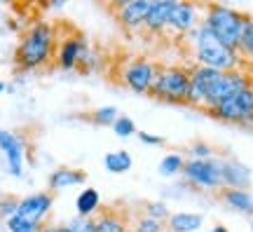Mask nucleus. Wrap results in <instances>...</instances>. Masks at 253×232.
<instances>
[{"instance_id":"1","label":"nucleus","mask_w":253,"mask_h":232,"mask_svg":"<svg viewBox=\"0 0 253 232\" xmlns=\"http://www.w3.org/2000/svg\"><path fill=\"white\" fill-rule=\"evenodd\" d=\"M54 28L47 21H36L21 36V43H19L17 52H14V63L21 71H33V68L45 66L54 54Z\"/></svg>"},{"instance_id":"2","label":"nucleus","mask_w":253,"mask_h":232,"mask_svg":"<svg viewBox=\"0 0 253 232\" xmlns=\"http://www.w3.org/2000/svg\"><path fill=\"white\" fill-rule=\"evenodd\" d=\"M190 38H192V45H195V61H197V66L213 68V71L220 73L239 71V63H242L239 54L223 45L204 24H199Z\"/></svg>"},{"instance_id":"3","label":"nucleus","mask_w":253,"mask_h":232,"mask_svg":"<svg viewBox=\"0 0 253 232\" xmlns=\"http://www.w3.org/2000/svg\"><path fill=\"white\" fill-rule=\"evenodd\" d=\"M204 26L213 33V36L230 49H239L242 36H244V28L249 24V14H242L237 9L227 7V5H218L211 2L207 5V14H204Z\"/></svg>"},{"instance_id":"4","label":"nucleus","mask_w":253,"mask_h":232,"mask_svg":"<svg viewBox=\"0 0 253 232\" xmlns=\"http://www.w3.org/2000/svg\"><path fill=\"white\" fill-rule=\"evenodd\" d=\"M150 94L155 98H160V101H167V103H188L190 71L183 68V66H164V68H160Z\"/></svg>"},{"instance_id":"5","label":"nucleus","mask_w":253,"mask_h":232,"mask_svg":"<svg viewBox=\"0 0 253 232\" xmlns=\"http://www.w3.org/2000/svg\"><path fill=\"white\" fill-rule=\"evenodd\" d=\"M223 160H185L183 176L199 190L220 192L223 190Z\"/></svg>"},{"instance_id":"6","label":"nucleus","mask_w":253,"mask_h":232,"mask_svg":"<svg viewBox=\"0 0 253 232\" xmlns=\"http://www.w3.org/2000/svg\"><path fill=\"white\" fill-rule=\"evenodd\" d=\"M209 115L223 120V122H230V125H253V85L235 94L232 98L213 106L209 110Z\"/></svg>"},{"instance_id":"7","label":"nucleus","mask_w":253,"mask_h":232,"mask_svg":"<svg viewBox=\"0 0 253 232\" xmlns=\"http://www.w3.org/2000/svg\"><path fill=\"white\" fill-rule=\"evenodd\" d=\"M251 87V78L242 71H227V73H218L213 82H211V90H209L207 103H204V110H211L213 106L223 103L227 98H232L235 94H239L242 90Z\"/></svg>"},{"instance_id":"8","label":"nucleus","mask_w":253,"mask_h":232,"mask_svg":"<svg viewBox=\"0 0 253 232\" xmlns=\"http://www.w3.org/2000/svg\"><path fill=\"white\" fill-rule=\"evenodd\" d=\"M157 66L148 59H136V61L126 63L125 71H122V82L136 94H150L157 78Z\"/></svg>"},{"instance_id":"9","label":"nucleus","mask_w":253,"mask_h":232,"mask_svg":"<svg viewBox=\"0 0 253 232\" xmlns=\"http://www.w3.org/2000/svg\"><path fill=\"white\" fill-rule=\"evenodd\" d=\"M24 150H26V143L21 136L7 129H0V152L7 160V171L17 179L24 174Z\"/></svg>"},{"instance_id":"10","label":"nucleus","mask_w":253,"mask_h":232,"mask_svg":"<svg viewBox=\"0 0 253 232\" xmlns=\"http://www.w3.org/2000/svg\"><path fill=\"white\" fill-rule=\"evenodd\" d=\"M52 204H54V197L49 192H36V195H28L24 199H19L17 216H21L28 223L42 225V218L49 214Z\"/></svg>"},{"instance_id":"11","label":"nucleus","mask_w":253,"mask_h":232,"mask_svg":"<svg viewBox=\"0 0 253 232\" xmlns=\"http://www.w3.org/2000/svg\"><path fill=\"white\" fill-rule=\"evenodd\" d=\"M220 71H213V68H204V66H195L190 71V94H188V106H197L204 108L209 96V90H211V82Z\"/></svg>"},{"instance_id":"12","label":"nucleus","mask_w":253,"mask_h":232,"mask_svg":"<svg viewBox=\"0 0 253 232\" xmlns=\"http://www.w3.org/2000/svg\"><path fill=\"white\" fill-rule=\"evenodd\" d=\"M118 7L120 24L125 28H138L145 26V19L153 9V0H129V2H120Z\"/></svg>"},{"instance_id":"13","label":"nucleus","mask_w":253,"mask_h":232,"mask_svg":"<svg viewBox=\"0 0 253 232\" xmlns=\"http://www.w3.org/2000/svg\"><path fill=\"white\" fill-rule=\"evenodd\" d=\"M169 28L173 33H192L197 28V5L195 2H176L169 19Z\"/></svg>"},{"instance_id":"14","label":"nucleus","mask_w":253,"mask_h":232,"mask_svg":"<svg viewBox=\"0 0 253 232\" xmlns=\"http://www.w3.org/2000/svg\"><path fill=\"white\" fill-rule=\"evenodd\" d=\"M89 47L87 43L82 40V38H68V40H63V45L59 47V66H61L63 71H73V68H78L80 66V59L82 54L87 52Z\"/></svg>"},{"instance_id":"15","label":"nucleus","mask_w":253,"mask_h":232,"mask_svg":"<svg viewBox=\"0 0 253 232\" xmlns=\"http://www.w3.org/2000/svg\"><path fill=\"white\" fill-rule=\"evenodd\" d=\"M173 7H176V0H153V9L145 19V28L150 33H162L164 28H169Z\"/></svg>"},{"instance_id":"16","label":"nucleus","mask_w":253,"mask_h":232,"mask_svg":"<svg viewBox=\"0 0 253 232\" xmlns=\"http://www.w3.org/2000/svg\"><path fill=\"white\" fill-rule=\"evenodd\" d=\"M218 197L223 199V204L230 206L232 211L244 216H253V195L249 190H237V187H223Z\"/></svg>"},{"instance_id":"17","label":"nucleus","mask_w":253,"mask_h":232,"mask_svg":"<svg viewBox=\"0 0 253 232\" xmlns=\"http://www.w3.org/2000/svg\"><path fill=\"white\" fill-rule=\"evenodd\" d=\"M223 187H237V190H246L251 183V171L244 164L232 160H223Z\"/></svg>"},{"instance_id":"18","label":"nucleus","mask_w":253,"mask_h":232,"mask_svg":"<svg viewBox=\"0 0 253 232\" xmlns=\"http://www.w3.org/2000/svg\"><path fill=\"white\" fill-rule=\"evenodd\" d=\"M84 181H87L84 171L73 169V167H59L49 176V187L52 190H63V187H71V186H82Z\"/></svg>"},{"instance_id":"19","label":"nucleus","mask_w":253,"mask_h":232,"mask_svg":"<svg viewBox=\"0 0 253 232\" xmlns=\"http://www.w3.org/2000/svg\"><path fill=\"white\" fill-rule=\"evenodd\" d=\"M167 228H169V232H195L202 228V216L188 214V211H178V214L169 216Z\"/></svg>"},{"instance_id":"20","label":"nucleus","mask_w":253,"mask_h":232,"mask_svg":"<svg viewBox=\"0 0 253 232\" xmlns=\"http://www.w3.org/2000/svg\"><path fill=\"white\" fill-rule=\"evenodd\" d=\"M78 216L80 218H94V214L99 211L101 206V197L94 187H84L80 195H78Z\"/></svg>"},{"instance_id":"21","label":"nucleus","mask_w":253,"mask_h":232,"mask_svg":"<svg viewBox=\"0 0 253 232\" xmlns=\"http://www.w3.org/2000/svg\"><path fill=\"white\" fill-rule=\"evenodd\" d=\"M103 164L110 174H125L131 169V155L126 150H118V152H108L103 157Z\"/></svg>"},{"instance_id":"22","label":"nucleus","mask_w":253,"mask_h":232,"mask_svg":"<svg viewBox=\"0 0 253 232\" xmlns=\"http://www.w3.org/2000/svg\"><path fill=\"white\" fill-rule=\"evenodd\" d=\"M96 232H129L126 223L115 214H103L96 218Z\"/></svg>"},{"instance_id":"23","label":"nucleus","mask_w":253,"mask_h":232,"mask_svg":"<svg viewBox=\"0 0 253 232\" xmlns=\"http://www.w3.org/2000/svg\"><path fill=\"white\" fill-rule=\"evenodd\" d=\"M183 167H185V157L178 152H171L160 162V174L162 176H176V174H183Z\"/></svg>"},{"instance_id":"24","label":"nucleus","mask_w":253,"mask_h":232,"mask_svg":"<svg viewBox=\"0 0 253 232\" xmlns=\"http://www.w3.org/2000/svg\"><path fill=\"white\" fill-rule=\"evenodd\" d=\"M118 108L115 106H103V108H99V110H94L89 115V120L94 122V125H99V127H113L115 125V120H118Z\"/></svg>"},{"instance_id":"25","label":"nucleus","mask_w":253,"mask_h":232,"mask_svg":"<svg viewBox=\"0 0 253 232\" xmlns=\"http://www.w3.org/2000/svg\"><path fill=\"white\" fill-rule=\"evenodd\" d=\"M237 54H239V59H251L253 61V17H249V24L244 28V36H242Z\"/></svg>"},{"instance_id":"26","label":"nucleus","mask_w":253,"mask_h":232,"mask_svg":"<svg viewBox=\"0 0 253 232\" xmlns=\"http://www.w3.org/2000/svg\"><path fill=\"white\" fill-rule=\"evenodd\" d=\"M5 228H7L9 232H40V228H42V225L28 223V221H24L21 216L14 214L9 221H5Z\"/></svg>"},{"instance_id":"27","label":"nucleus","mask_w":253,"mask_h":232,"mask_svg":"<svg viewBox=\"0 0 253 232\" xmlns=\"http://www.w3.org/2000/svg\"><path fill=\"white\" fill-rule=\"evenodd\" d=\"M113 132L120 136V139H126V136H134L136 134V125L131 117L126 115H120L118 120H115V125H113Z\"/></svg>"},{"instance_id":"28","label":"nucleus","mask_w":253,"mask_h":232,"mask_svg":"<svg viewBox=\"0 0 253 232\" xmlns=\"http://www.w3.org/2000/svg\"><path fill=\"white\" fill-rule=\"evenodd\" d=\"M68 232H96V218H73L71 223L66 225Z\"/></svg>"},{"instance_id":"29","label":"nucleus","mask_w":253,"mask_h":232,"mask_svg":"<svg viewBox=\"0 0 253 232\" xmlns=\"http://www.w3.org/2000/svg\"><path fill=\"white\" fill-rule=\"evenodd\" d=\"M134 232H164V223L155 221L150 216H141L134 223Z\"/></svg>"},{"instance_id":"30","label":"nucleus","mask_w":253,"mask_h":232,"mask_svg":"<svg viewBox=\"0 0 253 232\" xmlns=\"http://www.w3.org/2000/svg\"><path fill=\"white\" fill-rule=\"evenodd\" d=\"M145 216H150V218H155V221H169V211H167V206L162 204V202H148L145 204Z\"/></svg>"},{"instance_id":"31","label":"nucleus","mask_w":253,"mask_h":232,"mask_svg":"<svg viewBox=\"0 0 253 232\" xmlns=\"http://www.w3.org/2000/svg\"><path fill=\"white\" fill-rule=\"evenodd\" d=\"M17 209H19V199H14V197L0 199V221H9L12 216L17 214Z\"/></svg>"},{"instance_id":"32","label":"nucleus","mask_w":253,"mask_h":232,"mask_svg":"<svg viewBox=\"0 0 253 232\" xmlns=\"http://www.w3.org/2000/svg\"><path fill=\"white\" fill-rule=\"evenodd\" d=\"M190 155H192V160H213L216 157L213 148L209 143H195V145H190Z\"/></svg>"},{"instance_id":"33","label":"nucleus","mask_w":253,"mask_h":232,"mask_svg":"<svg viewBox=\"0 0 253 232\" xmlns=\"http://www.w3.org/2000/svg\"><path fill=\"white\" fill-rule=\"evenodd\" d=\"M138 139L143 143H150V145H162L164 139H160V136H153V134H145V132H138Z\"/></svg>"},{"instance_id":"34","label":"nucleus","mask_w":253,"mask_h":232,"mask_svg":"<svg viewBox=\"0 0 253 232\" xmlns=\"http://www.w3.org/2000/svg\"><path fill=\"white\" fill-rule=\"evenodd\" d=\"M40 232H68V230H66V225H42Z\"/></svg>"},{"instance_id":"35","label":"nucleus","mask_w":253,"mask_h":232,"mask_svg":"<svg viewBox=\"0 0 253 232\" xmlns=\"http://www.w3.org/2000/svg\"><path fill=\"white\" fill-rule=\"evenodd\" d=\"M209 232H230V230H227L225 225H216V228H211Z\"/></svg>"},{"instance_id":"36","label":"nucleus","mask_w":253,"mask_h":232,"mask_svg":"<svg viewBox=\"0 0 253 232\" xmlns=\"http://www.w3.org/2000/svg\"><path fill=\"white\" fill-rule=\"evenodd\" d=\"M2 90H5V85H2V82H0V92H2Z\"/></svg>"},{"instance_id":"37","label":"nucleus","mask_w":253,"mask_h":232,"mask_svg":"<svg viewBox=\"0 0 253 232\" xmlns=\"http://www.w3.org/2000/svg\"><path fill=\"white\" fill-rule=\"evenodd\" d=\"M251 232H253V223H251Z\"/></svg>"}]
</instances>
